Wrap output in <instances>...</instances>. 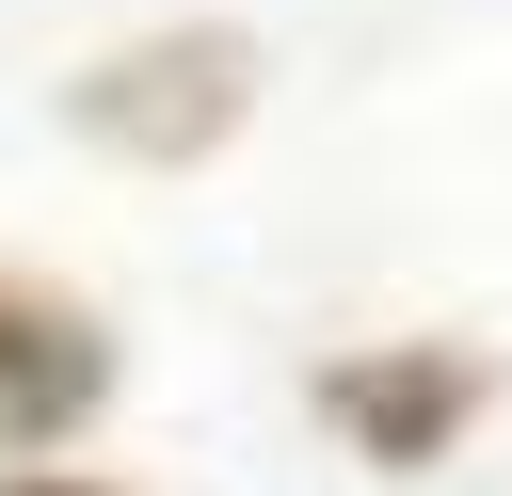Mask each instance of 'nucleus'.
<instances>
[{
  "instance_id": "f257e3e1",
  "label": "nucleus",
  "mask_w": 512,
  "mask_h": 496,
  "mask_svg": "<svg viewBox=\"0 0 512 496\" xmlns=\"http://www.w3.org/2000/svg\"><path fill=\"white\" fill-rule=\"evenodd\" d=\"M256 80H272V48H256L240 16H176V32H128L112 64H80V80H64V128H80L96 160L192 176V160H224V144L256 128Z\"/></svg>"
},
{
  "instance_id": "f03ea898",
  "label": "nucleus",
  "mask_w": 512,
  "mask_h": 496,
  "mask_svg": "<svg viewBox=\"0 0 512 496\" xmlns=\"http://www.w3.org/2000/svg\"><path fill=\"white\" fill-rule=\"evenodd\" d=\"M304 400H320V432H336L352 464H448V448L480 432V400H496V352H464V336H384V352H336Z\"/></svg>"
},
{
  "instance_id": "7ed1b4c3",
  "label": "nucleus",
  "mask_w": 512,
  "mask_h": 496,
  "mask_svg": "<svg viewBox=\"0 0 512 496\" xmlns=\"http://www.w3.org/2000/svg\"><path fill=\"white\" fill-rule=\"evenodd\" d=\"M96 400H112V336L64 288H16L0 272V448H64Z\"/></svg>"
},
{
  "instance_id": "20e7f679",
  "label": "nucleus",
  "mask_w": 512,
  "mask_h": 496,
  "mask_svg": "<svg viewBox=\"0 0 512 496\" xmlns=\"http://www.w3.org/2000/svg\"><path fill=\"white\" fill-rule=\"evenodd\" d=\"M0 496H112V480H0Z\"/></svg>"
}]
</instances>
